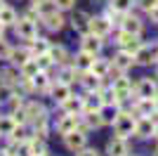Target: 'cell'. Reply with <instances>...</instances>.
<instances>
[{
    "label": "cell",
    "instance_id": "2",
    "mask_svg": "<svg viewBox=\"0 0 158 156\" xmlns=\"http://www.w3.org/2000/svg\"><path fill=\"white\" fill-rule=\"evenodd\" d=\"M14 31H17V36H19L21 40H33L35 36H38L35 21H33L31 17H26V19H17V24H14Z\"/></svg>",
    "mask_w": 158,
    "mask_h": 156
},
{
    "label": "cell",
    "instance_id": "26",
    "mask_svg": "<svg viewBox=\"0 0 158 156\" xmlns=\"http://www.w3.org/2000/svg\"><path fill=\"white\" fill-rule=\"evenodd\" d=\"M19 69H21V78H28V80H31V78L40 71V66H38V62H35V57H31L28 62H24Z\"/></svg>",
    "mask_w": 158,
    "mask_h": 156
},
{
    "label": "cell",
    "instance_id": "10",
    "mask_svg": "<svg viewBox=\"0 0 158 156\" xmlns=\"http://www.w3.org/2000/svg\"><path fill=\"white\" fill-rule=\"evenodd\" d=\"M153 130H156V121H151L149 116H142L135 125V135L146 140V137H153Z\"/></svg>",
    "mask_w": 158,
    "mask_h": 156
},
{
    "label": "cell",
    "instance_id": "25",
    "mask_svg": "<svg viewBox=\"0 0 158 156\" xmlns=\"http://www.w3.org/2000/svg\"><path fill=\"white\" fill-rule=\"evenodd\" d=\"M92 54H87L85 50H80L78 54H76V69H78V71H90V66H92Z\"/></svg>",
    "mask_w": 158,
    "mask_h": 156
},
{
    "label": "cell",
    "instance_id": "8",
    "mask_svg": "<svg viewBox=\"0 0 158 156\" xmlns=\"http://www.w3.org/2000/svg\"><path fill=\"white\" fill-rule=\"evenodd\" d=\"M80 125V116H76V114H66V116H61L59 121H57V132L59 135H69L71 130H76Z\"/></svg>",
    "mask_w": 158,
    "mask_h": 156
},
{
    "label": "cell",
    "instance_id": "7",
    "mask_svg": "<svg viewBox=\"0 0 158 156\" xmlns=\"http://www.w3.org/2000/svg\"><path fill=\"white\" fill-rule=\"evenodd\" d=\"M90 33H94V36H99L104 40L111 33V21L106 17H90Z\"/></svg>",
    "mask_w": 158,
    "mask_h": 156
},
{
    "label": "cell",
    "instance_id": "28",
    "mask_svg": "<svg viewBox=\"0 0 158 156\" xmlns=\"http://www.w3.org/2000/svg\"><path fill=\"white\" fill-rule=\"evenodd\" d=\"M47 54H50V59H52V64H64L66 62V47L64 45H50Z\"/></svg>",
    "mask_w": 158,
    "mask_h": 156
},
{
    "label": "cell",
    "instance_id": "38",
    "mask_svg": "<svg viewBox=\"0 0 158 156\" xmlns=\"http://www.w3.org/2000/svg\"><path fill=\"white\" fill-rule=\"evenodd\" d=\"M10 52H12V47L0 38V59H10Z\"/></svg>",
    "mask_w": 158,
    "mask_h": 156
},
{
    "label": "cell",
    "instance_id": "29",
    "mask_svg": "<svg viewBox=\"0 0 158 156\" xmlns=\"http://www.w3.org/2000/svg\"><path fill=\"white\" fill-rule=\"evenodd\" d=\"M31 85H33V90H47V88H50V76H47V71H38L31 78Z\"/></svg>",
    "mask_w": 158,
    "mask_h": 156
},
{
    "label": "cell",
    "instance_id": "46",
    "mask_svg": "<svg viewBox=\"0 0 158 156\" xmlns=\"http://www.w3.org/2000/svg\"><path fill=\"white\" fill-rule=\"evenodd\" d=\"M153 137L158 140V123H156V130H153Z\"/></svg>",
    "mask_w": 158,
    "mask_h": 156
},
{
    "label": "cell",
    "instance_id": "30",
    "mask_svg": "<svg viewBox=\"0 0 158 156\" xmlns=\"http://www.w3.org/2000/svg\"><path fill=\"white\" fill-rule=\"evenodd\" d=\"M47 50H50V43H47L45 38H35L31 40V54L33 57H38V54H47Z\"/></svg>",
    "mask_w": 158,
    "mask_h": 156
},
{
    "label": "cell",
    "instance_id": "35",
    "mask_svg": "<svg viewBox=\"0 0 158 156\" xmlns=\"http://www.w3.org/2000/svg\"><path fill=\"white\" fill-rule=\"evenodd\" d=\"M76 76H78V69H76V66H66L64 71H61V80H64V83H69V85L76 80Z\"/></svg>",
    "mask_w": 158,
    "mask_h": 156
},
{
    "label": "cell",
    "instance_id": "18",
    "mask_svg": "<svg viewBox=\"0 0 158 156\" xmlns=\"http://www.w3.org/2000/svg\"><path fill=\"white\" fill-rule=\"evenodd\" d=\"M80 83H83V88H85L87 92H99V88H102V78H99L97 73H92V71H83Z\"/></svg>",
    "mask_w": 158,
    "mask_h": 156
},
{
    "label": "cell",
    "instance_id": "20",
    "mask_svg": "<svg viewBox=\"0 0 158 156\" xmlns=\"http://www.w3.org/2000/svg\"><path fill=\"white\" fill-rule=\"evenodd\" d=\"M33 54H31V50H26V47H12V52H10V59L7 62H12L14 66H21L24 62H28Z\"/></svg>",
    "mask_w": 158,
    "mask_h": 156
},
{
    "label": "cell",
    "instance_id": "31",
    "mask_svg": "<svg viewBox=\"0 0 158 156\" xmlns=\"http://www.w3.org/2000/svg\"><path fill=\"white\" fill-rule=\"evenodd\" d=\"M0 21H2L5 26H14V24H17V12H14L12 7L2 5V7H0Z\"/></svg>",
    "mask_w": 158,
    "mask_h": 156
},
{
    "label": "cell",
    "instance_id": "27",
    "mask_svg": "<svg viewBox=\"0 0 158 156\" xmlns=\"http://www.w3.org/2000/svg\"><path fill=\"white\" fill-rule=\"evenodd\" d=\"M99 114H102V121H104V123H111L113 125V121H116V118H118V106H113V104H104V106H102V109H99Z\"/></svg>",
    "mask_w": 158,
    "mask_h": 156
},
{
    "label": "cell",
    "instance_id": "44",
    "mask_svg": "<svg viewBox=\"0 0 158 156\" xmlns=\"http://www.w3.org/2000/svg\"><path fill=\"white\" fill-rule=\"evenodd\" d=\"M10 104H12V109H19V106H21V97H17V95H14Z\"/></svg>",
    "mask_w": 158,
    "mask_h": 156
},
{
    "label": "cell",
    "instance_id": "32",
    "mask_svg": "<svg viewBox=\"0 0 158 156\" xmlns=\"http://www.w3.org/2000/svg\"><path fill=\"white\" fill-rule=\"evenodd\" d=\"M19 80H21V78L17 76L14 71H10V69H7V71H0V85H5V88H14Z\"/></svg>",
    "mask_w": 158,
    "mask_h": 156
},
{
    "label": "cell",
    "instance_id": "1",
    "mask_svg": "<svg viewBox=\"0 0 158 156\" xmlns=\"http://www.w3.org/2000/svg\"><path fill=\"white\" fill-rule=\"evenodd\" d=\"M135 125H137V121H135L130 114H123V111H120L118 118L113 121V130H116V135L123 137V140H127L130 135H135Z\"/></svg>",
    "mask_w": 158,
    "mask_h": 156
},
{
    "label": "cell",
    "instance_id": "42",
    "mask_svg": "<svg viewBox=\"0 0 158 156\" xmlns=\"http://www.w3.org/2000/svg\"><path fill=\"white\" fill-rule=\"evenodd\" d=\"M78 156H99V151L97 149H90V147H83L80 151H76Z\"/></svg>",
    "mask_w": 158,
    "mask_h": 156
},
{
    "label": "cell",
    "instance_id": "23",
    "mask_svg": "<svg viewBox=\"0 0 158 156\" xmlns=\"http://www.w3.org/2000/svg\"><path fill=\"white\" fill-rule=\"evenodd\" d=\"M90 71L97 73L99 78H106V76H109V71H111V62H109V59H97V57H94Z\"/></svg>",
    "mask_w": 158,
    "mask_h": 156
},
{
    "label": "cell",
    "instance_id": "22",
    "mask_svg": "<svg viewBox=\"0 0 158 156\" xmlns=\"http://www.w3.org/2000/svg\"><path fill=\"white\" fill-rule=\"evenodd\" d=\"M104 106L102 97H99V92H90V97H83V114L85 111H99Z\"/></svg>",
    "mask_w": 158,
    "mask_h": 156
},
{
    "label": "cell",
    "instance_id": "11",
    "mask_svg": "<svg viewBox=\"0 0 158 156\" xmlns=\"http://www.w3.org/2000/svg\"><path fill=\"white\" fill-rule=\"evenodd\" d=\"M24 111H26V118H28V121H33L35 125L47 121V118H45V116H47V114H45V106H43V104H38V102H31Z\"/></svg>",
    "mask_w": 158,
    "mask_h": 156
},
{
    "label": "cell",
    "instance_id": "37",
    "mask_svg": "<svg viewBox=\"0 0 158 156\" xmlns=\"http://www.w3.org/2000/svg\"><path fill=\"white\" fill-rule=\"evenodd\" d=\"M35 62H38L40 71H47V69L52 66V59H50V54H38V57H35Z\"/></svg>",
    "mask_w": 158,
    "mask_h": 156
},
{
    "label": "cell",
    "instance_id": "6",
    "mask_svg": "<svg viewBox=\"0 0 158 156\" xmlns=\"http://www.w3.org/2000/svg\"><path fill=\"white\" fill-rule=\"evenodd\" d=\"M80 50H85L87 54H92V57H97L99 52H102V38L99 36H94V33H83V40H80Z\"/></svg>",
    "mask_w": 158,
    "mask_h": 156
},
{
    "label": "cell",
    "instance_id": "47",
    "mask_svg": "<svg viewBox=\"0 0 158 156\" xmlns=\"http://www.w3.org/2000/svg\"><path fill=\"white\" fill-rule=\"evenodd\" d=\"M156 114H158V95H156Z\"/></svg>",
    "mask_w": 158,
    "mask_h": 156
},
{
    "label": "cell",
    "instance_id": "19",
    "mask_svg": "<svg viewBox=\"0 0 158 156\" xmlns=\"http://www.w3.org/2000/svg\"><path fill=\"white\" fill-rule=\"evenodd\" d=\"M61 106H64L66 114H76V116H80V114H83V97H73V95H69V97L61 102Z\"/></svg>",
    "mask_w": 158,
    "mask_h": 156
},
{
    "label": "cell",
    "instance_id": "36",
    "mask_svg": "<svg viewBox=\"0 0 158 156\" xmlns=\"http://www.w3.org/2000/svg\"><path fill=\"white\" fill-rule=\"evenodd\" d=\"M28 142H31V154H33V156H43V154H47L45 142H38V140H28Z\"/></svg>",
    "mask_w": 158,
    "mask_h": 156
},
{
    "label": "cell",
    "instance_id": "40",
    "mask_svg": "<svg viewBox=\"0 0 158 156\" xmlns=\"http://www.w3.org/2000/svg\"><path fill=\"white\" fill-rule=\"evenodd\" d=\"M12 118H14V123H24V121H28V118H26V111H24V109H19V111L14 109Z\"/></svg>",
    "mask_w": 158,
    "mask_h": 156
},
{
    "label": "cell",
    "instance_id": "12",
    "mask_svg": "<svg viewBox=\"0 0 158 156\" xmlns=\"http://www.w3.org/2000/svg\"><path fill=\"white\" fill-rule=\"evenodd\" d=\"M111 66H116L118 71H123L125 73L127 69H132L135 66V54H130V52H125V50H120L116 57H113V64Z\"/></svg>",
    "mask_w": 158,
    "mask_h": 156
},
{
    "label": "cell",
    "instance_id": "34",
    "mask_svg": "<svg viewBox=\"0 0 158 156\" xmlns=\"http://www.w3.org/2000/svg\"><path fill=\"white\" fill-rule=\"evenodd\" d=\"M132 2H135V0H111V7L116 10V12H123V14H125L127 10L132 7Z\"/></svg>",
    "mask_w": 158,
    "mask_h": 156
},
{
    "label": "cell",
    "instance_id": "43",
    "mask_svg": "<svg viewBox=\"0 0 158 156\" xmlns=\"http://www.w3.org/2000/svg\"><path fill=\"white\" fill-rule=\"evenodd\" d=\"M149 17H151V21H153V24H158V5L149 10Z\"/></svg>",
    "mask_w": 158,
    "mask_h": 156
},
{
    "label": "cell",
    "instance_id": "48",
    "mask_svg": "<svg viewBox=\"0 0 158 156\" xmlns=\"http://www.w3.org/2000/svg\"><path fill=\"white\" fill-rule=\"evenodd\" d=\"M33 2H43V0H33Z\"/></svg>",
    "mask_w": 158,
    "mask_h": 156
},
{
    "label": "cell",
    "instance_id": "45",
    "mask_svg": "<svg viewBox=\"0 0 158 156\" xmlns=\"http://www.w3.org/2000/svg\"><path fill=\"white\" fill-rule=\"evenodd\" d=\"M2 31H5V24H2V21H0V38H2Z\"/></svg>",
    "mask_w": 158,
    "mask_h": 156
},
{
    "label": "cell",
    "instance_id": "3",
    "mask_svg": "<svg viewBox=\"0 0 158 156\" xmlns=\"http://www.w3.org/2000/svg\"><path fill=\"white\" fill-rule=\"evenodd\" d=\"M151 62H158V43L153 45H142L137 52H135V64H151Z\"/></svg>",
    "mask_w": 158,
    "mask_h": 156
},
{
    "label": "cell",
    "instance_id": "49",
    "mask_svg": "<svg viewBox=\"0 0 158 156\" xmlns=\"http://www.w3.org/2000/svg\"><path fill=\"white\" fill-rule=\"evenodd\" d=\"M153 156H158V149H156V154H153Z\"/></svg>",
    "mask_w": 158,
    "mask_h": 156
},
{
    "label": "cell",
    "instance_id": "4",
    "mask_svg": "<svg viewBox=\"0 0 158 156\" xmlns=\"http://www.w3.org/2000/svg\"><path fill=\"white\" fill-rule=\"evenodd\" d=\"M118 47L125 50V52H130V54H135V52L142 47V40H139V36H135V33L120 31L118 33Z\"/></svg>",
    "mask_w": 158,
    "mask_h": 156
},
{
    "label": "cell",
    "instance_id": "9",
    "mask_svg": "<svg viewBox=\"0 0 158 156\" xmlns=\"http://www.w3.org/2000/svg\"><path fill=\"white\" fill-rule=\"evenodd\" d=\"M111 88H113V95H116V99H118V102H120V99H127V97L132 95V83L127 80V78H123V76L116 78Z\"/></svg>",
    "mask_w": 158,
    "mask_h": 156
},
{
    "label": "cell",
    "instance_id": "14",
    "mask_svg": "<svg viewBox=\"0 0 158 156\" xmlns=\"http://www.w3.org/2000/svg\"><path fill=\"white\" fill-rule=\"evenodd\" d=\"M158 95V85L156 80H151V78H142L137 83V97H156Z\"/></svg>",
    "mask_w": 158,
    "mask_h": 156
},
{
    "label": "cell",
    "instance_id": "15",
    "mask_svg": "<svg viewBox=\"0 0 158 156\" xmlns=\"http://www.w3.org/2000/svg\"><path fill=\"white\" fill-rule=\"evenodd\" d=\"M135 111L139 116H151L156 114V97H139L135 104Z\"/></svg>",
    "mask_w": 158,
    "mask_h": 156
},
{
    "label": "cell",
    "instance_id": "17",
    "mask_svg": "<svg viewBox=\"0 0 158 156\" xmlns=\"http://www.w3.org/2000/svg\"><path fill=\"white\" fill-rule=\"evenodd\" d=\"M43 21H45V26L50 28V31H61V28H64V17H61V10H52L50 14H45V17H43Z\"/></svg>",
    "mask_w": 158,
    "mask_h": 156
},
{
    "label": "cell",
    "instance_id": "5",
    "mask_svg": "<svg viewBox=\"0 0 158 156\" xmlns=\"http://www.w3.org/2000/svg\"><path fill=\"white\" fill-rule=\"evenodd\" d=\"M64 142H66V147H69L71 151H80L87 144V135L80 128H76V130H71L69 135H64Z\"/></svg>",
    "mask_w": 158,
    "mask_h": 156
},
{
    "label": "cell",
    "instance_id": "41",
    "mask_svg": "<svg viewBox=\"0 0 158 156\" xmlns=\"http://www.w3.org/2000/svg\"><path fill=\"white\" fill-rule=\"evenodd\" d=\"M137 5L142 7V10H146V12H149L151 7H156V5H158V0H137Z\"/></svg>",
    "mask_w": 158,
    "mask_h": 156
},
{
    "label": "cell",
    "instance_id": "24",
    "mask_svg": "<svg viewBox=\"0 0 158 156\" xmlns=\"http://www.w3.org/2000/svg\"><path fill=\"white\" fill-rule=\"evenodd\" d=\"M71 24H73V28L80 31V33H87V31H90V17H87L85 12H76V17L71 19Z\"/></svg>",
    "mask_w": 158,
    "mask_h": 156
},
{
    "label": "cell",
    "instance_id": "16",
    "mask_svg": "<svg viewBox=\"0 0 158 156\" xmlns=\"http://www.w3.org/2000/svg\"><path fill=\"white\" fill-rule=\"evenodd\" d=\"M50 92H52V99H54V102L61 104L69 95H71V85L64 83V80H57L54 85H50Z\"/></svg>",
    "mask_w": 158,
    "mask_h": 156
},
{
    "label": "cell",
    "instance_id": "33",
    "mask_svg": "<svg viewBox=\"0 0 158 156\" xmlns=\"http://www.w3.org/2000/svg\"><path fill=\"white\" fill-rule=\"evenodd\" d=\"M14 118L12 116H0V135L2 137H10L12 135V130H14Z\"/></svg>",
    "mask_w": 158,
    "mask_h": 156
},
{
    "label": "cell",
    "instance_id": "21",
    "mask_svg": "<svg viewBox=\"0 0 158 156\" xmlns=\"http://www.w3.org/2000/svg\"><path fill=\"white\" fill-rule=\"evenodd\" d=\"M120 26H123V31H127V33H135V36H139L142 33V21L137 19V17H130V14L125 12V17H123V21H120Z\"/></svg>",
    "mask_w": 158,
    "mask_h": 156
},
{
    "label": "cell",
    "instance_id": "39",
    "mask_svg": "<svg viewBox=\"0 0 158 156\" xmlns=\"http://www.w3.org/2000/svg\"><path fill=\"white\" fill-rule=\"evenodd\" d=\"M54 5H57V10H71L76 0H54Z\"/></svg>",
    "mask_w": 158,
    "mask_h": 156
},
{
    "label": "cell",
    "instance_id": "13",
    "mask_svg": "<svg viewBox=\"0 0 158 156\" xmlns=\"http://www.w3.org/2000/svg\"><path fill=\"white\" fill-rule=\"evenodd\" d=\"M106 154L109 156H127L130 149H127V142L123 137H113L111 142L106 144Z\"/></svg>",
    "mask_w": 158,
    "mask_h": 156
}]
</instances>
